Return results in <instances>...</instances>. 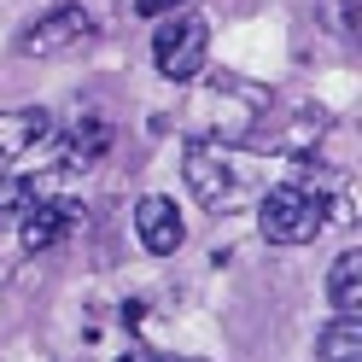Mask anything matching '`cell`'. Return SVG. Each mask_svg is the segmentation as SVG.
I'll list each match as a JSON object with an SVG mask.
<instances>
[{
  "mask_svg": "<svg viewBox=\"0 0 362 362\" xmlns=\"http://www.w3.org/2000/svg\"><path fill=\"white\" fill-rule=\"evenodd\" d=\"M269 111V94H257V88H245L240 76H216V82H205L199 88V100H193V111H187V141H211V146H222V141H252L257 146V117Z\"/></svg>",
  "mask_w": 362,
  "mask_h": 362,
  "instance_id": "cell-1",
  "label": "cell"
},
{
  "mask_svg": "<svg viewBox=\"0 0 362 362\" xmlns=\"http://www.w3.org/2000/svg\"><path fill=\"white\" fill-rule=\"evenodd\" d=\"M327 222H333V199L322 187H304V181H281L257 205V234L269 245H310Z\"/></svg>",
  "mask_w": 362,
  "mask_h": 362,
  "instance_id": "cell-2",
  "label": "cell"
},
{
  "mask_svg": "<svg viewBox=\"0 0 362 362\" xmlns=\"http://www.w3.org/2000/svg\"><path fill=\"white\" fill-rule=\"evenodd\" d=\"M205 53H211V24L199 12H170L158 18L152 30V64L164 82H193L205 71Z\"/></svg>",
  "mask_w": 362,
  "mask_h": 362,
  "instance_id": "cell-3",
  "label": "cell"
},
{
  "mask_svg": "<svg viewBox=\"0 0 362 362\" xmlns=\"http://www.w3.org/2000/svg\"><path fill=\"white\" fill-rule=\"evenodd\" d=\"M94 30H100V18L88 6H76V0H64V6L41 12V18H30V24L18 30V53L24 59H64V53L88 47Z\"/></svg>",
  "mask_w": 362,
  "mask_h": 362,
  "instance_id": "cell-4",
  "label": "cell"
},
{
  "mask_svg": "<svg viewBox=\"0 0 362 362\" xmlns=\"http://www.w3.org/2000/svg\"><path fill=\"white\" fill-rule=\"evenodd\" d=\"M181 170H187V187L205 211H234L240 205V175L228 170V158H222V146L211 141H187V152H181Z\"/></svg>",
  "mask_w": 362,
  "mask_h": 362,
  "instance_id": "cell-5",
  "label": "cell"
},
{
  "mask_svg": "<svg viewBox=\"0 0 362 362\" xmlns=\"http://www.w3.org/2000/svg\"><path fill=\"white\" fill-rule=\"evenodd\" d=\"M12 222H18V240H24V252H53V245H59V240L82 222V211H76V205H64V199L35 193L30 205L12 216Z\"/></svg>",
  "mask_w": 362,
  "mask_h": 362,
  "instance_id": "cell-6",
  "label": "cell"
},
{
  "mask_svg": "<svg viewBox=\"0 0 362 362\" xmlns=\"http://www.w3.org/2000/svg\"><path fill=\"white\" fill-rule=\"evenodd\" d=\"M134 234H141V245L152 257H175L181 245H187V222H181L170 193H146L141 205H134Z\"/></svg>",
  "mask_w": 362,
  "mask_h": 362,
  "instance_id": "cell-7",
  "label": "cell"
},
{
  "mask_svg": "<svg viewBox=\"0 0 362 362\" xmlns=\"http://www.w3.org/2000/svg\"><path fill=\"white\" fill-rule=\"evenodd\" d=\"M53 134H59V123H53L47 105H6L0 111V164L35 152L41 141H53Z\"/></svg>",
  "mask_w": 362,
  "mask_h": 362,
  "instance_id": "cell-8",
  "label": "cell"
},
{
  "mask_svg": "<svg viewBox=\"0 0 362 362\" xmlns=\"http://www.w3.org/2000/svg\"><path fill=\"white\" fill-rule=\"evenodd\" d=\"M111 141H117V129H111L105 111H76L71 129H64V170H88V164H100V158L111 152Z\"/></svg>",
  "mask_w": 362,
  "mask_h": 362,
  "instance_id": "cell-9",
  "label": "cell"
},
{
  "mask_svg": "<svg viewBox=\"0 0 362 362\" xmlns=\"http://www.w3.org/2000/svg\"><path fill=\"white\" fill-rule=\"evenodd\" d=\"M327 304L339 315H356L362 310V252L351 245V252H339L333 269H327Z\"/></svg>",
  "mask_w": 362,
  "mask_h": 362,
  "instance_id": "cell-10",
  "label": "cell"
},
{
  "mask_svg": "<svg viewBox=\"0 0 362 362\" xmlns=\"http://www.w3.org/2000/svg\"><path fill=\"white\" fill-rule=\"evenodd\" d=\"M315 351H322V362H362V315H333L315 333Z\"/></svg>",
  "mask_w": 362,
  "mask_h": 362,
  "instance_id": "cell-11",
  "label": "cell"
},
{
  "mask_svg": "<svg viewBox=\"0 0 362 362\" xmlns=\"http://www.w3.org/2000/svg\"><path fill=\"white\" fill-rule=\"evenodd\" d=\"M322 24H327L333 35L356 41V30H362V0H322Z\"/></svg>",
  "mask_w": 362,
  "mask_h": 362,
  "instance_id": "cell-12",
  "label": "cell"
},
{
  "mask_svg": "<svg viewBox=\"0 0 362 362\" xmlns=\"http://www.w3.org/2000/svg\"><path fill=\"white\" fill-rule=\"evenodd\" d=\"M129 6L141 12V18H170V12H181V6H187V0H129Z\"/></svg>",
  "mask_w": 362,
  "mask_h": 362,
  "instance_id": "cell-13",
  "label": "cell"
},
{
  "mask_svg": "<svg viewBox=\"0 0 362 362\" xmlns=\"http://www.w3.org/2000/svg\"><path fill=\"white\" fill-rule=\"evenodd\" d=\"M152 362H170V356H152Z\"/></svg>",
  "mask_w": 362,
  "mask_h": 362,
  "instance_id": "cell-14",
  "label": "cell"
}]
</instances>
